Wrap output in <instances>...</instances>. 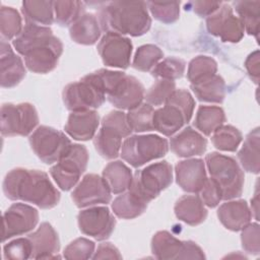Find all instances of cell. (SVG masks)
Returning <instances> with one entry per match:
<instances>
[{
	"label": "cell",
	"mask_w": 260,
	"mask_h": 260,
	"mask_svg": "<svg viewBox=\"0 0 260 260\" xmlns=\"http://www.w3.org/2000/svg\"><path fill=\"white\" fill-rule=\"evenodd\" d=\"M12 46L24 57L25 67L41 74L54 70L63 52L62 42L49 26L28 23L12 41Z\"/></svg>",
	"instance_id": "1"
},
{
	"label": "cell",
	"mask_w": 260,
	"mask_h": 260,
	"mask_svg": "<svg viewBox=\"0 0 260 260\" xmlns=\"http://www.w3.org/2000/svg\"><path fill=\"white\" fill-rule=\"evenodd\" d=\"M2 187L8 199L28 202L42 209L55 207L61 197L48 174L39 170L13 169L6 174Z\"/></svg>",
	"instance_id": "2"
},
{
	"label": "cell",
	"mask_w": 260,
	"mask_h": 260,
	"mask_svg": "<svg viewBox=\"0 0 260 260\" xmlns=\"http://www.w3.org/2000/svg\"><path fill=\"white\" fill-rule=\"evenodd\" d=\"M99 21L105 32L140 37L147 32L151 18L143 1H113L100 9Z\"/></svg>",
	"instance_id": "3"
},
{
	"label": "cell",
	"mask_w": 260,
	"mask_h": 260,
	"mask_svg": "<svg viewBox=\"0 0 260 260\" xmlns=\"http://www.w3.org/2000/svg\"><path fill=\"white\" fill-rule=\"evenodd\" d=\"M95 73L104 87L107 100L115 108L130 111L142 104L145 88L136 77L109 69H100Z\"/></svg>",
	"instance_id": "4"
},
{
	"label": "cell",
	"mask_w": 260,
	"mask_h": 260,
	"mask_svg": "<svg viewBox=\"0 0 260 260\" xmlns=\"http://www.w3.org/2000/svg\"><path fill=\"white\" fill-rule=\"evenodd\" d=\"M210 178L219 186L222 200H231L242 195L244 173L237 160L219 152H210L205 156Z\"/></svg>",
	"instance_id": "5"
},
{
	"label": "cell",
	"mask_w": 260,
	"mask_h": 260,
	"mask_svg": "<svg viewBox=\"0 0 260 260\" xmlns=\"http://www.w3.org/2000/svg\"><path fill=\"white\" fill-rule=\"evenodd\" d=\"M62 98L65 107L71 112L95 111L104 104L106 92L98 74L92 72L78 81L67 84Z\"/></svg>",
	"instance_id": "6"
},
{
	"label": "cell",
	"mask_w": 260,
	"mask_h": 260,
	"mask_svg": "<svg viewBox=\"0 0 260 260\" xmlns=\"http://www.w3.org/2000/svg\"><path fill=\"white\" fill-rule=\"evenodd\" d=\"M131 132L126 114L122 111H111L103 118L102 127L93 137L94 147L104 158H116L121 151L122 139Z\"/></svg>",
	"instance_id": "7"
},
{
	"label": "cell",
	"mask_w": 260,
	"mask_h": 260,
	"mask_svg": "<svg viewBox=\"0 0 260 260\" xmlns=\"http://www.w3.org/2000/svg\"><path fill=\"white\" fill-rule=\"evenodd\" d=\"M169 142L156 134L128 136L121 146L120 155L133 168L165 156L169 151Z\"/></svg>",
	"instance_id": "8"
},
{
	"label": "cell",
	"mask_w": 260,
	"mask_h": 260,
	"mask_svg": "<svg viewBox=\"0 0 260 260\" xmlns=\"http://www.w3.org/2000/svg\"><path fill=\"white\" fill-rule=\"evenodd\" d=\"M172 181L173 168L167 160H162L136 171L129 189L148 203L167 189Z\"/></svg>",
	"instance_id": "9"
},
{
	"label": "cell",
	"mask_w": 260,
	"mask_h": 260,
	"mask_svg": "<svg viewBox=\"0 0 260 260\" xmlns=\"http://www.w3.org/2000/svg\"><path fill=\"white\" fill-rule=\"evenodd\" d=\"M88 162L87 148L82 144H71L60 159L50 169V174L63 191H69L79 181Z\"/></svg>",
	"instance_id": "10"
},
{
	"label": "cell",
	"mask_w": 260,
	"mask_h": 260,
	"mask_svg": "<svg viewBox=\"0 0 260 260\" xmlns=\"http://www.w3.org/2000/svg\"><path fill=\"white\" fill-rule=\"evenodd\" d=\"M29 144L43 162L52 165L60 159L72 143L63 132L42 125L29 136Z\"/></svg>",
	"instance_id": "11"
},
{
	"label": "cell",
	"mask_w": 260,
	"mask_h": 260,
	"mask_svg": "<svg viewBox=\"0 0 260 260\" xmlns=\"http://www.w3.org/2000/svg\"><path fill=\"white\" fill-rule=\"evenodd\" d=\"M39 115L29 103L3 104L1 107V134L3 136H27L37 127Z\"/></svg>",
	"instance_id": "12"
},
{
	"label": "cell",
	"mask_w": 260,
	"mask_h": 260,
	"mask_svg": "<svg viewBox=\"0 0 260 260\" xmlns=\"http://www.w3.org/2000/svg\"><path fill=\"white\" fill-rule=\"evenodd\" d=\"M77 221L82 234L98 241L109 239L116 226V218L106 206H90L81 210Z\"/></svg>",
	"instance_id": "13"
},
{
	"label": "cell",
	"mask_w": 260,
	"mask_h": 260,
	"mask_svg": "<svg viewBox=\"0 0 260 260\" xmlns=\"http://www.w3.org/2000/svg\"><path fill=\"white\" fill-rule=\"evenodd\" d=\"M206 28L212 36L219 37L222 42L238 43L244 37V26L233 8L228 3H221L220 7L206 19Z\"/></svg>",
	"instance_id": "14"
},
{
	"label": "cell",
	"mask_w": 260,
	"mask_h": 260,
	"mask_svg": "<svg viewBox=\"0 0 260 260\" xmlns=\"http://www.w3.org/2000/svg\"><path fill=\"white\" fill-rule=\"evenodd\" d=\"M71 198L78 208H85L110 203L112 192L103 177L96 174H87L74 188Z\"/></svg>",
	"instance_id": "15"
},
{
	"label": "cell",
	"mask_w": 260,
	"mask_h": 260,
	"mask_svg": "<svg viewBox=\"0 0 260 260\" xmlns=\"http://www.w3.org/2000/svg\"><path fill=\"white\" fill-rule=\"evenodd\" d=\"M132 43L129 38L116 32H106L98 44V52L106 66L126 69L130 65Z\"/></svg>",
	"instance_id": "16"
},
{
	"label": "cell",
	"mask_w": 260,
	"mask_h": 260,
	"mask_svg": "<svg viewBox=\"0 0 260 260\" xmlns=\"http://www.w3.org/2000/svg\"><path fill=\"white\" fill-rule=\"evenodd\" d=\"M39 222V212L32 206L17 202L3 213L2 242L32 231Z\"/></svg>",
	"instance_id": "17"
},
{
	"label": "cell",
	"mask_w": 260,
	"mask_h": 260,
	"mask_svg": "<svg viewBox=\"0 0 260 260\" xmlns=\"http://www.w3.org/2000/svg\"><path fill=\"white\" fill-rule=\"evenodd\" d=\"M176 182L188 193H199L207 176L205 162L201 158H188L179 161L175 167Z\"/></svg>",
	"instance_id": "18"
},
{
	"label": "cell",
	"mask_w": 260,
	"mask_h": 260,
	"mask_svg": "<svg viewBox=\"0 0 260 260\" xmlns=\"http://www.w3.org/2000/svg\"><path fill=\"white\" fill-rule=\"evenodd\" d=\"M25 73V67L21 58L14 53L6 41L2 40L0 49L1 86L6 88L16 86L24 78Z\"/></svg>",
	"instance_id": "19"
},
{
	"label": "cell",
	"mask_w": 260,
	"mask_h": 260,
	"mask_svg": "<svg viewBox=\"0 0 260 260\" xmlns=\"http://www.w3.org/2000/svg\"><path fill=\"white\" fill-rule=\"evenodd\" d=\"M32 246L31 258H56L60 250V240L57 232L49 222H42L40 226L27 236Z\"/></svg>",
	"instance_id": "20"
},
{
	"label": "cell",
	"mask_w": 260,
	"mask_h": 260,
	"mask_svg": "<svg viewBox=\"0 0 260 260\" xmlns=\"http://www.w3.org/2000/svg\"><path fill=\"white\" fill-rule=\"evenodd\" d=\"M99 125L100 116L94 110L72 112L68 116L64 130L73 139L86 141L94 137Z\"/></svg>",
	"instance_id": "21"
},
{
	"label": "cell",
	"mask_w": 260,
	"mask_h": 260,
	"mask_svg": "<svg viewBox=\"0 0 260 260\" xmlns=\"http://www.w3.org/2000/svg\"><path fill=\"white\" fill-rule=\"evenodd\" d=\"M169 147L180 157L201 155L207 147V140L202 134L188 126L171 138Z\"/></svg>",
	"instance_id": "22"
},
{
	"label": "cell",
	"mask_w": 260,
	"mask_h": 260,
	"mask_svg": "<svg viewBox=\"0 0 260 260\" xmlns=\"http://www.w3.org/2000/svg\"><path fill=\"white\" fill-rule=\"evenodd\" d=\"M217 216L225 229L239 232L250 222L252 211L245 200H231L218 207Z\"/></svg>",
	"instance_id": "23"
},
{
	"label": "cell",
	"mask_w": 260,
	"mask_h": 260,
	"mask_svg": "<svg viewBox=\"0 0 260 260\" xmlns=\"http://www.w3.org/2000/svg\"><path fill=\"white\" fill-rule=\"evenodd\" d=\"M186 123L188 121L182 110L169 102L153 113V129L165 136H172Z\"/></svg>",
	"instance_id": "24"
},
{
	"label": "cell",
	"mask_w": 260,
	"mask_h": 260,
	"mask_svg": "<svg viewBox=\"0 0 260 260\" xmlns=\"http://www.w3.org/2000/svg\"><path fill=\"white\" fill-rule=\"evenodd\" d=\"M101 34L102 27L99 18L91 13L81 14L69 26L71 40L80 45H94L101 38Z\"/></svg>",
	"instance_id": "25"
},
{
	"label": "cell",
	"mask_w": 260,
	"mask_h": 260,
	"mask_svg": "<svg viewBox=\"0 0 260 260\" xmlns=\"http://www.w3.org/2000/svg\"><path fill=\"white\" fill-rule=\"evenodd\" d=\"M178 219L189 225H198L207 217V209L197 195H184L179 198L174 207Z\"/></svg>",
	"instance_id": "26"
},
{
	"label": "cell",
	"mask_w": 260,
	"mask_h": 260,
	"mask_svg": "<svg viewBox=\"0 0 260 260\" xmlns=\"http://www.w3.org/2000/svg\"><path fill=\"white\" fill-rule=\"evenodd\" d=\"M185 243L168 231H159L151 239V252L157 259H183Z\"/></svg>",
	"instance_id": "27"
},
{
	"label": "cell",
	"mask_w": 260,
	"mask_h": 260,
	"mask_svg": "<svg viewBox=\"0 0 260 260\" xmlns=\"http://www.w3.org/2000/svg\"><path fill=\"white\" fill-rule=\"evenodd\" d=\"M103 178L112 194H121L130 188L133 175L123 161L114 160L105 167Z\"/></svg>",
	"instance_id": "28"
},
{
	"label": "cell",
	"mask_w": 260,
	"mask_h": 260,
	"mask_svg": "<svg viewBox=\"0 0 260 260\" xmlns=\"http://www.w3.org/2000/svg\"><path fill=\"white\" fill-rule=\"evenodd\" d=\"M146 208L147 202L130 189L121 193L112 203L114 214L123 219L135 218L141 215Z\"/></svg>",
	"instance_id": "29"
},
{
	"label": "cell",
	"mask_w": 260,
	"mask_h": 260,
	"mask_svg": "<svg viewBox=\"0 0 260 260\" xmlns=\"http://www.w3.org/2000/svg\"><path fill=\"white\" fill-rule=\"evenodd\" d=\"M21 12L26 23L48 26L54 22V1H23Z\"/></svg>",
	"instance_id": "30"
},
{
	"label": "cell",
	"mask_w": 260,
	"mask_h": 260,
	"mask_svg": "<svg viewBox=\"0 0 260 260\" xmlns=\"http://www.w3.org/2000/svg\"><path fill=\"white\" fill-rule=\"evenodd\" d=\"M259 128L253 129L246 137L242 148L238 152V158L243 169L249 173L259 174Z\"/></svg>",
	"instance_id": "31"
},
{
	"label": "cell",
	"mask_w": 260,
	"mask_h": 260,
	"mask_svg": "<svg viewBox=\"0 0 260 260\" xmlns=\"http://www.w3.org/2000/svg\"><path fill=\"white\" fill-rule=\"evenodd\" d=\"M224 111L217 106H200L197 110L194 126L202 134L209 136L225 122Z\"/></svg>",
	"instance_id": "32"
},
{
	"label": "cell",
	"mask_w": 260,
	"mask_h": 260,
	"mask_svg": "<svg viewBox=\"0 0 260 260\" xmlns=\"http://www.w3.org/2000/svg\"><path fill=\"white\" fill-rule=\"evenodd\" d=\"M191 89L199 101L205 103L221 104L225 98V82L217 74L204 82L191 84Z\"/></svg>",
	"instance_id": "33"
},
{
	"label": "cell",
	"mask_w": 260,
	"mask_h": 260,
	"mask_svg": "<svg viewBox=\"0 0 260 260\" xmlns=\"http://www.w3.org/2000/svg\"><path fill=\"white\" fill-rule=\"evenodd\" d=\"M234 5L246 32L258 40L260 1H236Z\"/></svg>",
	"instance_id": "34"
},
{
	"label": "cell",
	"mask_w": 260,
	"mask_h": 260,
	"mask_svg": "<svg viewBox=\"0 0 260 260\" xmlns=\"http://www.w3.org/2000/svg\"><path fill=\"white\" fill-rule=\"evenodd\" d=\"M217 63L208 56H197L188 65L187 78L191 84L204 82L216 74Z\"/></svg>",
	"instance_id": "35"
},
{
	"label": "cell",
	"mask_w": 260,
	"mask_h": 260,
	"mask_svg": "<svg viewBox=\"0 0 260 260\" xmlns=\"http://www.w3.org/2000/svg\"><path fill=\"white\" fill-rule=\"evenodd\" d=\"M242 140L241 131L232 125H221L211 136L213 146L222 151H236Z\"/></svg>",
	"instance_id": "36"
},
{
	"label": "cell",
	"mask_w": 260,
	"mask_h": 260,
	"mask_svg": "<svg viewBox=\"0 0 260 260\" xmlns=\"http://www.w3.org/2000/svg\"><path fill=\"white\" fill-rule=\"evenodd\" d=\"M153 113V107L146 103H142L138 107L128 111L126 116L132 132H145L154 130L152 124Z\"/></svg>",
	"instance_id": "37"
},
{
	"label": "cell",
	"mask_w": 260,
	"mask_h": 260,
	"mask_svg": "<svg viewBox=\"0 0 260 260\" xmlns=\"http://www.w3.org/2000/svg\"><path fill=\"white\" fill-rule=\"evenodd\" d=\"M162 57L164 53L157 46L151 44L142 45L136 50L132 66L142 72L151 71Z\"/></svg>",
	"instance_id": "38"
},
{
	"label": "cell",
	"mask_w": 260,
	"mask_h": 260,
	"mask_svg": "<svg viewBox=\"0 0 260 260\" xmlns=\"http://www.w3.org/2000/svg\"><path fill=\"white\" fill-rule=\"evenodd\" d=\"M22 30L21 16L16 9L1 5L0 9V32L2 40L15 39Z\"/></svg>",
	"instance_id": "39"
},
{
	"label": "cell",
	"mask_w": 260,
	"mask_h": 260,
	"mask_svg": "<svg viewBox=\"0 0 260 260\" xmlns=\"http://www.w3.org/2000/svg\"><path fill=\"white\" fill-rule=\"evenodd\" d=\"M83 3L80 1H54L55 21L61 26L71 25L83 14Z\"/></svg>",
	"instance_id": "40"
},
{
	"label": "cell",
	"mask_w": 260,
	"mask_h": 260,
	"mask_svg": "<svg viewBox=\"0 0 260 260\" xmlns=\"http://www.w3.org/2000/svg\"><path fill=\"white\" fill-rule=\"evenodd\" d=\"M186 63L184 60L177 57H169L158 62L150 71L151 75L158 79L175 80L184 75Z\"/></svg>",
	"instance_id": "41"
},
{
	"label": "cell",
	"mask_w": 260,
	"mask_h": 260,
	"mask_svg": "<svg viewBox=\"0 0 260 260\" xmlns=\"http://www.w3.org/2000/svg\"><path fill=\"white\" fill-rule=\"evenodd\" d=\"M175 90L176 83L174 80L158 79L145 92L144 100L150 106H160L168 101Z\"/></svg>",
	"instance_id": "42"
},
{
	"label": "cell",
	"mask_w": 260,
	"mask_h": 260,
	"mask_svg": "<svg viewBox=\"0 0 260 260\" xmlns=\"http://www.w3.org/2000/svg\"><path fill=\"white\" fill-rule=\"evenodd\" d=\"M151 15L162 23H173L180 16V2H146Z\"/></svg>",
	"instance_id": "43"
},
{
	"label": "cell",
	"mask_w": 260,
	"mask_h": 260,
	"mask_svg": "<svg viewBox=\"0 0 260 260\" xmlns=\"http://www.w3.org/2000/svg\"><path fill=\"white\" fill-rule=\"evenodd\" d=\"M94 242L85 239L78 238L71 242L63 252V256L69 260H83L92 258L94 253Z\"/></svg>",
	"instance_id": "44"
},
{
	"label": "cell",
	"mask_w": 260,
	"mask_h": 260,
	"mask_svg": "<svg viewBox=\"0 0 260 260\" xmlns=\"http://www.w3.org/2000/svg\"><path fill=\"white\" fill-rule=\"evenodd\" d=\"M32 246L28 238L15 239L3 247L5 259H28L31 258Z\"/></svg>",
	"instance_id": "45"
},
{
	"label": "cell",
	"mask_w": 260,
	"mask_h": 260,
	"mask_svg": "<svg viewBox=\"0 0 260 260\" xmlns=\"http://www.w3.org/2000/svg\"><path fill=\"white\" fill-rule=\"evenodd\" d=\"M241 242L243 249L252 255L260 253V229L257 222L248 223L242 230Z\"/></svg>",
	"instance_id": "46"
},
{
	"label": "cell",
	"mask_w": 260,
	"mask_h": 260,
	"mask_svg": "<svg viewBox=\"0 0 260 260\" xmlns=\"http://www.w3.org/2000/svg\"><path fill=\"white\" fill-rule=\"evenodd\" d=\"M167 102H169V103L177 106L179 109H181L188 122L191 120L193 112H194V108H195V101L188 90H186L184 88L176 89L171 94V96L168 99Z\"/></svg>",
	"instance_id": "47"
},
{
	"label": "cell",
	"mask_w": 260,
	"mask_h": 260,
	"mask_svg": "<svg viewBox=\"0 0 260 260\" xmlns=\"http://www.w3.org/2000/svg\"><path fill=\"white\" fill-rule=\"evenodd\" d=\"M201 193V200L204 205L213 208L219 204L222 200V194L219 186L216 184L214 180L206 179L203 187L200 190Z\"/></svg>",
	"instance_id": "48"
},
{
	"label": "cell",
	"mask_w": 260,
	"mask_h": 260,
	"mask_svg": "<svg viewBox=\"0 0 260 260\" xmlns=\"http://www.w3.org/2000/svg\"><path fill=\"white\" fill-rule=\"evenodd\" d=\"M221 3L222 2H213V1H193L186 4V7L187 6L190 7L196 14L200 16L208 17L220 7Z\"/></svg>",
	"instance_id": "49"
},
{
	"label": "cell",
	"mask_w": 260,
	"mask_h": 260,
	"mask_svg": "<svg viewBox=\"0 0 260 260\" xmlns=\"http://www.w3.org/2000/svg\"><path fill=\"white\" fill-rule=\"evenodd\" d=\"M122 255L119 250L111 243H102L98 246L96 251L92 255V259H121Z\"/></svg>",
	"instance_id": "50"
},
{
	"label": "cell",
	"mask_w": 260,
	"mask_h": 260,
	"mask_svg": "<svg viewBox=\"0 0 260 260\" xmlns=\"http://www.w3.org/2000/svg\"><path fill=\"white\" fill-rule=\"evenodd\" d=\"M245 67L251 79L257 84L259 81V51L252 52L245 61Z\"/></svg>",
	"instance_id": "51"
},
{
	"label": "cell",
	"mask_w": 260,
	"mask_h": 260,
	"mask_svg": "<svg viewBox=\"0 0 260 260\" xmlns=\"http://www.w3.org/2000/svg\"><path fill=\"white\" fill-rule=\"evenodd\" d=\"M251 205L252 206H254L255 205V207H253V209L251 210V211H254L255 212V217H256V219H258V194L256 193L255 194V197L251 200Z\"/></svg>",
	"instance_id": "52"
}]
</instances>
